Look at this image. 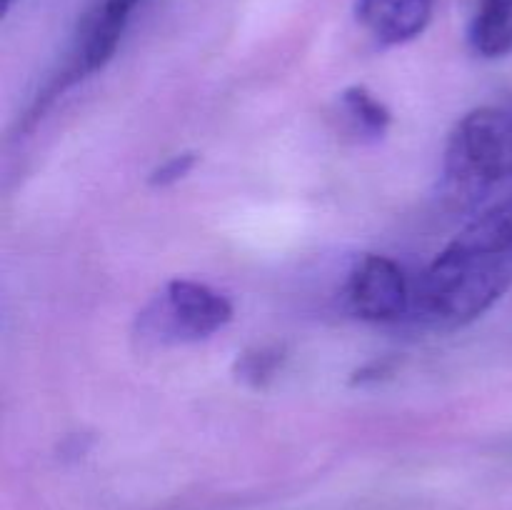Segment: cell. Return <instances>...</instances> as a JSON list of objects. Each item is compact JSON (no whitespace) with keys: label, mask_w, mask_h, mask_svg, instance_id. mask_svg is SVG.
Instances as JSON below:
<instances>
[{"label":"cell","mask_w":512,"mask_h":510,"mask_svg":"<svg viewBox=\"0 0 512 510\" xmlns=\"http://www.w3.org/2000/svg\"><path fill=\"white\" fill-rule=\"evenodd\" d=\"M512 183V110H473L450 133L443 158V195L455 208H475Z\"/></svg>","instance_id":"cell-2"},{"label":"cell","mask_w":512,"mask_h":510,"mask_svg":"<svg viewBox=\"0 0 512 510\" xmlns=\"http://www.w3.org/2000/svg\"><path fill=\"white\" fill-rule=\"evenodd\" d=\"M433 18V0H358V20L380 45L418 38Z\"/></svg>","instance_id":"cell-5"},{"label":"cell","mask_w":512,"mask_h":510,"mask_svg":"<svg viewBox=\"0 0 512 510\" xmlns=\"http://www.w3.org/2000/svg\"><path fill=\"white\" fill-rule=\"evenodd\" d=\"M233 320L223 293L198 280H170L138 315V330L155 343H198Z\"/></svg>","instance_id":"cell-3"},{"label":"cell","mask_w":512,"mask_h":510,"mask_svg":"<svg viewBox=\"0 0 512 510\" xmlns=\"http://www.w3.org/2000/svg\"><path fill=\"white\" fill-rule=\"evenodd\" d=\"M343 298L355 318L395 323L413 310L415 290H410L403 268L393 258L370 253L353 265Z\"/></svg>","instance_id":"cell-4"},{"label":"cell","mask_w":512,"mask_h":510,"mask_svg":"<svg viewBox=\"0 0 512 510\" xmlns=\"http://www.w3.org/2000/svg\"><path fill=\"white\" fill-rule=\"evenodd\" d=\"M475 55L498 60L512 53V0H480L468 28Z\"/></svg>","instance_id":"cell-6"},{"label":"cell","mask_w":512,"mask_h":510,"mask_svg":"<svg viewBox=\"0 0 512 510\" xmlns=\"http://www.w3.org/2000/svg\"><path fill=\"white\" fill-rule=\"evenodd\" d=\"M340 118H343L345 128L355 140H380L388 133L393 115H390L388 105L375 93H370L365 85H353V88L343 90L340 95Z\"/></svg>","instance_id":"cell-7"},{"label":"cell","mask_w":512,"mask_h":510,"mask_svg":"<svg viewBox=\"0 0 512 510\" xmlns=\"http://www.w3.org/2000/svg\"><path fill=\"white\" fill-rule=\"evenodd\" d=\"M193 165H195V155L193 153L173 155V158L165 160L163 165H158V168L150 173V185H153V188H168V185L183 180L185 175L193 170Z\"/></svg>","instance_id":"cell-9"},{"label":"cell","mask_w":512,"mask_h":510,"mask_svg":"<svg viewBox=\"0 0 512 510\" xmlns=\"http://www.w3.org/2000/svg\"><path fill=\"white\" fill-rule=\"evenodd\" d=\"M510 285L512 188L435 255L415 288L413 310L433 328H463L488 313Z\"/></svg>","instance_id":"cell-1"},{"label":"cell","mask_w":512,"mask_h":510,"mask_svg":"<svg viewBox=\"0 0 512 510\" xmlns=\"http://www.w3.org/2000/svg\"><path fill=\"white\" fill-rule=\"evenodd\" d=\"M285 363V350L280 345H263L243 353L235 363V375L250 388H263L278 375Z\"/></svg>","instance_id":"cell-8"},{"label":"cell","mask_w":512,"mask_h":510,"mask_svg":"<svg viewBox=\"0 0 512 510\" xmlns=\"http://www.w3.org/2000/svg\"><path fill=\"white\" fill-rule=\"evenodd\" d=\"M10 5H13V0H0V13H8L10 10Z\"/></svg>","instance_id":"cell-10"}]
</instances>
